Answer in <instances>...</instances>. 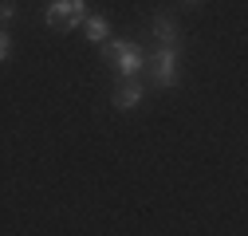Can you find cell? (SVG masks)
Instances as JSON below:
<instances>
[{"label":"cell","mask_w":248,"mask_h":236,"mask_svg":"<svg viewBox=\"0 0 248 236\" xmlns=\"http://www.w3.org/2000/svg\"><path fill=\"white\" fill-rule=\"evenodd\" d=\"M99 55L107 59V63H114L118 67V75L122 79H130V75H138L142 67H146V55H142V47H134V44H126V40H103L99 44Z\"/></svg>","instance_id":"1"},{"label":"cell","mask_w":248,"mask_h":236,"mask_svg":"<svg viewBox=\"0 0 248 236\" xmlns=\"http://www.w3.org/2000/svg\"><path fill=\"white\" fill-rule=\"evenodd\" d=\"M44 20L59 32H71V28H83L87 20V0H51L44 8Z\"/></svg>","instance_id":"2"},{"label":"cell","mask_w":248,"mask_h":236,"mask_svg":"<svg viewBox=\"0 0 248 236\" xmlns=\"http://www.w3.org/2000/svg\"><path fill=\"white\" fill-rule=\"evenodd\" d=\"M177 59H181L177 40L173 44H158V51H154V83L158 87H173L177 83Z\"/></svg>","instance_id":"3"},{"label":"cell","mask_w":248,"mask_h":236,"mask_svg":"<svg viewBox=\"0 0 248 236\" xmlns=\"http://www.w3.org/2000/svg\"><path fill=\"white\" fill-rule=\"evenodd\" d=\"M142 95H146V87L138 83V75H130V79H122L114 87V106L118 110H134V106H142Z\"/></svg>","instance_id":"4"},{"label":"cell","mask_w":248,"mask_h":236,"mask_svg":"<svg viewBox=\"0 0 248 236\" xmlns=\"http://www.w3.org/2000/svg\"><path fill=\"white\" fill-rule=\"evenodd\" d=\"M150 32H154L158 44H173V40H177V20H173L170 12H158V16L150 20Z\"/></svg>","instance_id":"5"},{"label":"cell","mask_w":248,"mask_h":236,"mask_svg":"<svg viewBox=\"0 0 248 236\" xmlns=\"http://www.w3.org/2000/svg\"><path fill=\"white\" fill-rule=\"evenodd\" d=\"M83 28H87V36H91V44H95V47L110 36V24H107L103 16H87V20H83Z\"/></svg>","instance_id":"6"},{"label":"cell","mask_w":248,"mask_h":236,"mask_svg":"<svg viewBox=\"0 0 248 236\" xmlns=\"http://www.w3.org/2000/svg\"><path fill=\"white\" fill-rule=\"evenodd\" d=\"M8 55H12V36L4 32V28H0V63H4Z\"/></svg>","instance_id":"7"},{"label":"cell","mask_w":248,"mask_h":236,"mask_svg":"<svg viewBox=\"0 0 248 236\" xmlns=\"http://www.w3.org/2000/svg\"><path fill=\"white\" fill-rule=\"evenodd\" d=\"M12 16H16V4H12V0H0V28H4Z\"/></svg>","instance_id":"8"},{"label":"cell","mask_w":248,"mask_h":236,"mask_svg":"<svg viewBox=\"0 0 248 236\" xmlns=\"http://www.w3.org/2000/svg\"><path fill=\"white\" fill-rule=\"evenodd\" d=\"M185 4H201V0H185Z\"/></svg>","instance_id":"9"}]
</instances>
